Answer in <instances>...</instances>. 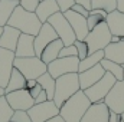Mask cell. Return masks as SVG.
Segmentation results:
<instances>
[{
	"instance_id": "obj_1",
	"label": "cell",
	"mask_w": 124,
	"mask_h": 122,
	"mask_svg": "<svg viewBox=\"0 0 124 122\" xmlns=\"http://www.w3.org/2000/svg\"><path fill=\"white\" fill-rule=\"evenodd\" d=\"M91 106V101L85 95L84 91H78L74 96H71L68 101L59 108V115L63 118L65 122H81L82 116Z\"/></svg>"
},
{
	"instance_id": "obj_38",
	"label": "cell",
	"mask_w": 124,
	"mask_h": 122,
	"mask_svg": "<svg viewBox=\"0 0 124 122\" xmlns=\"http://www.w3.org/2000/svg\"><path fill=\"white\" fill-rule=\"evenodd\" d=\"M108 122H121V115H120V114H117V112L110 111V118H108Z\"/></svg>"
},
{
	"instance_id": "obj_18",
	"label": "cell",
	"mask_w": 124,
	"mask_h": 122,
	"mask_svg": "<svg viewBox=\"0 0 124 122\" xmlns=\"http://www.w3.org/2000/svg\"><path fill=\"white\" fill-rule=\"evenodd\" d=\"M20 34H22L20 30H17V29L12 27V26H9V25L3 26V33H1V37H0V47L15 52Z\"/></svg>"
},
{
	"instance_id": "obj_9",
	"label": "cell",
	"mask_w": 124,
	"mask_h": 122,
	"mask_svg": "<svg viewBox=\"0 0 124 122\" xmlns=\"http://www.w3.org/2000/svg\"><path fill=\"white\" fill-rule=\"evenodd\" d=\"M32 122H45L56 115H59V108L54 103V101H45L42 103H35L28 111Z\"/></svg>"
},
{
	"instance_id": "obj_15",
	"label": "cell",
	"mask_w": 124,
	"mask_h": 122,
	"mask_svg": "<svg viewBox=\"0 0 124 122\" xmlns=\"http://www.w3.org/2000/svg\"><path fill=\"white\" fill-rule=\"evenodd\" d=\"M105 75V69L100 65L93 66L91 69H87L84 72H78V76H79V88L81 91H85L88 88H91L94 83H97L102 76Z\"/></svg>"
},
{
	"instance_id": "obj_16",
	"label": "cell",
	"mask_w": 124,
	"mask_h": 122,
	"mask_svg": "<svg viewBox=\"0 0 124 122\" xmlns=\"http://www.w3.org/2000/svg\"><path fill=\"white\" fill-rule=\"evenodd\" d=\"M108 118H110V109L102 101V102L91 103L81 122H108Z\"/></svg>"
},
{
	"instance_id": "obj_32",
	"label": "cell",
	"mask_w": 124,
	"mask_h": 122,
	"mask_svg": "<svg viewBox=\"0 0 124 122\" xmlns=\"http://www.w3.org/2000/svg\"><path fill=\"white\" fill-rule=\"evenodd\" d=\"M12 122H32L28 111H15Z\"/></svg>"
},
{
	"instance_id": "obj_8",
	"label": "cell",
	"mask_w": 124,
	"mask_h": 122,
	"mask_svg": "<svg viewBox=\"0 0 124 122\" xmlns=\"http://www.w3.org/2000/svg\"><path fill=\"white\" fill-rule=\"evenodd\" d=\"M79 70V58L69 56V58H58L48 65V73L52 78H59L66 73H78Z\"/></svg>"
},
{
	"instance_id": "obj_40",
	"label": "cell",
	"mask_w": 124,
	"mask_h": 122,
	"mask_svg": "<svg viewBox=\"0 0 124 122\" xmlns=\"http://www.w3.org/2000/svg\"><path fill=\"white\" fill-rule=\"evenodd\" d=\"M36 85H38V81H36V79H28V81H26V89H28V91H31L32 88L36 86Z\"/></svg>"
},
{
	"instance_id": "obj_46",
	"label": "cell",
	"mask_w": 124,
	"mask_h": 122,
	"mask_svg": "<svg viewBox=\"0 0 124 122\" xmlns=\"http://www.w3.org/2000/svg\"><path fill=\"white\" fill-rule=\"evenodd\" d=\"M121 122H124V112L121 114Z\"/></svg>"
},
{
	"instance_id": "obj_5",
	"label": "cell",
	"mask_w": 124,
	"mask_h": 122,
	"mask_svg": "<svg viewBox=\"0 0 124 122\" xmlns=\"http://www.w3.org/2000/svg\"><path fill=\"white\" fill-rule=\"evenodd\" d=\"M111 32L108 29V25L105 22L100 23L97 27H94L93 30H90L88 36L85 37V42L88 45L90 53L98 52V50H104L110 43H111Z\"/></svg>"
},
{
	"instance_id": "obj_31",
	"label": "cell",
	"mask_w": 124,
	"mask_h": 122,
	"mask_svg": "<svg viewBox=\"0 0 124 122\" xmlns=\"http://www.w3.org/2000/svg\"><path fill=\"white\" fill-rule=\"evenodd\" d=\"M74 45H75V47H77V50H78V58H79V61L85 59V58L90 55V49H88V45H87L85 40H75Z\"/></svg>"
},
{
	"instance_id": "obj_14",
	"label": "cell",
	"mask_w": 124,
	"mask_h": 122,
	"mask_svg": "<svg viewBox=\"0 0 124 122\" xmlns=\"http://www.w3.org/2000/svg\"><path fill=\"white\" fill-rule=\"evenodd\" d=\"M56 39H59V37H58V34H56L55 29H54L48 22L43 23L42 27H40V30H39V33L35 36V42H33V43H35V52H36V56L40 58L43 49H45L51 42H54V40H56Z\"/></svg>"
},
{
	"instance_id": "obj_37",
	"label": "cell",
	"mask_w": 124,
	"mask_h": 122,
	"mask_svg": "<svg viewBox=\"0 0 124 122\" xmlns=\"http://www.w3.org/2000/svg\"><path fill=\"white\" fill-rule=\"evenodd\" d=\"M42 91H43V89H42V86L38 83L36 86H33L31 91H29V93H31V96L33 98V99H36V98H38V95H39V93H40Z\"/></svg>"
},
{
	"instance_id": "obj_20",
	"label": "cell",
	"mask_w": 124,
	"mask_h": 122,
	"mask_svg": "<svg viewBox=\"0 0 124 122\" xmlns=\"http://www.w3.org/2000/svg\"><path fill=\"white\" fill-rule=\"evenodd\" d=\"M58 12H59V6H58L56 0H40L36 10H35L38 19L42 23H46L49 20V17Z\"/></svg>"
},
{
	"instance_id": "obj_41",
	"label": "cell",
	"mask_w": 124,
	"mask_h": 122,
	"mask_svg": "<svg viewBox=\"0 0 124 122\" xmlns=\"http://www.w3.org/2000/svg\"><path fill=\"white\" fill-rule=\"evenodd\" d=\"M45 122H65V121H63V118L61 115H56V116H54V118H51V119H48Z\"/></svg>"
},
{
	"instance_id": "obj_3",
	"label": "cell",
	"mask_w": 124,
	"mask_h": 122,
	"mask_svg": "<svg viewBox=\"0 0 124 122\" xmlns=\"http://www.w3.org/2000/svg\"><path fill=\"white\" fill-rule=\"evenodd\" d=\"M79 88V76L78 73H66L56 78V85H55V95H54V103L61 108L71 96H74Z\"/></svg>"
},
{
	"instance_id": "obj_19",
	"label": "cell",
	"mask_w": 124,
	"mask_h": 122,
	"mask_svg": "<svg viewBox=\"0 0 124 122\" xmlns=\"http://www.w3.org/2000/svg\"><path fill=\"white\" fill-rule=\"evenodd\" d=\"M105 23L108 25V29L113 36H118V37L124 39V13L118 12V10L108 13Z\"/></svg>"
},
{
	"instance_id": "obj_26",
	"label": "cell",
	"mask_w": 124,
	"mask_h": 122,
	"mask_svg": "<svg viewBox=\"0 0 124 122\" xmlns=\"http://www.w3.org/2000/svg\"><path fill=\"white\" fill-rule=\"evenodd\" d=\"M102 59H104V50H98V52L90 53L85 59L79 61V70H78V72H84V70H87V69H91L93 66L100 65Z\"/></svg>"
},
{
	"instance_id": "obj_2",
	"label": "cell",
	"mask_w": 124,
	"mask_h": 122,
	"mask_svg": "<svg viewBox=\"0 0 124 122\" xmlns=\"http://www.w3.org/2000/svg\"><path fill=\"white\" fill-rule=\"evenodd\" d=\"M9 26L20 30V33H26V34H32V36H36L40 27H42V22L38 19L36 13L35 12H29L26 9H23L20 4L15 9L13 14L10 16L9 22H7Z\"/></svg>"
},
{
	"instance_id": "obj_39",
	"label": "cell",
	"mask_w": 124,
	"mask_h": 122,
	"mask_svg": "<svg viewBox=\"0 0 124 122\" xmlns=\"http://www.w3.org/2000/svg\"><path fill=\"white\" fill-rule=\"evenodd\" d=\"M45 101H49V99H48V95H46V92L42 91L39 95H38V98L35 99V103H42V102H45Z\"/></svg>"
},
{
	"instance_id": "obj_47",
	"label": "cell",
	"mask_w": 124,
	"mask_h": 122,
	"mask_svg": "<svg viewBox=\"0 0 124 122\" xmlns=\"http://www.w3.org/2000/svg\"><path fill=\"white\" fill-rule=\"evenodd\" d=\"M123 68H124V65H123Z\"/></svg>"
},
{
	"instance_id": "obj_12",
	"label": "cell",
	"mask_w": 124,
	"mask_h": 122,
	"mask_svg": "<svg viewBox=\"0 0 124 122\" xmlns=\"http://www.w3.org/2000/svg\"><path fill=\"white\" fill-rule=\"evenodd\" d=\"M4 96L9 105L13 108V111H29L35 105V99L31 96L28 89H19V91L6 93Z\"/></svg>"
},
{
	"instance_id": "obj_43",
	"label": "cell",
	"mask_w": 124,
	"mask_h": 122,
	"mask_svg": "<svg viewBox=\"0 0 124 122\" xmlns=\"http://www.w3.org/2000/svg\"><path fill=\"white\" fill-rule=\"evenodd\" d=\"M121 40V37H118V36H113L111 37V43H118Z\"/></svg>"
},
{
	"instance_id": "obj_11",
	"label": "cell",
	"mask_w": 124,
	"mask_h": 122,
	"mask_svg": "<svg viewBox=\"0 0 124 122\" xmlns=\"http://www.w3.org/2000/svg\"><path fill=\"white\" fill-rule=\"evenodd\" d=\"M15 59H16L15 52L0 47V88L3 89L7 86L10 81L12 72L15 69Z\"/></svg>"
},
{
	"instance_id": "obj_10",
	"label": "cell",
	"mask_w": 124,
	"mask_h": 122,
	"mask_svg": "<svg viewBox=\"0 0 124 122\" xmlns=\"http://www.w3.org/2000/svg\"><path fill=\"white\" fill-rule=\"evenodd\" d=\"M104 103L108 106L110 111L123 114L124 112V81H117L113 89L108 92V95L104 99Z\"/></svg>"
},
{
	"instance_id": "obj_27",
	"label": "cell",
	"mask_w": 124,
	"mask_h": 122,
	"mask_svg": "<svg viewBox=\"0 0 124 122\" xmlns=\"http://www.w3.org/2000/svg\"><path fill=\"white\" fill-rule=\"evenodd\" d=\"M107 16L108 13L102 9H91L90 10V14L87 17V23H88V29L93 30L94 27H97L100 23L105 22L107 20Z\"/></svg>"
},
{
	"instance_id": "obj_42",
	"label": "cell",
	"mask_w": 124,
	"mask_h": 122,
	"mask_svg": "<svg viewBox=\"0 0 124 122\" xmlns=\"http://www.w3.org/2000/svg\"><path fill=\"white\" fill-rule=\"evenodd\" d=\"M117 10L124 13V0H117Z\"/></svg>"
},
{
	"instance_id": "obj_25",
	"label": "cell",
	"mask_w": 124,
	"mask_h": 122,
	"mask_svg": "<svg viewBox=\"0 0 124 122\" xmlns=\"http://www.w3.org/2000/svg\"><path fill=\"white\" fill-rule=\"evenodd\" d=\"M36 81H38V83L42 86V89L46 92V95H48V99H49V101H54L56 79H55V78H52V76H51V75L46 72V73H43L42 76H39Z\"/></svg>"
},
{
	"instance_id": "obj_7",
	"label": "cell",
	"mask_w": 124,
	"mask_h": 122,
	"mask_svg": "<svg viewBox=\"0 0 124 122\" xmlns=\"http://www.w3.org/2000/svg\"><path fill=\"white\" fill-rule=\"evenodd\" d=\"M48 23L55 29L56 34H58V37L63 42L65 46H71V45L75 43L77 36H75V33H74V30H72L69 22H68L66 17L63 16V13L58 12V13L52 14V16L49 17Z\"/></svg>"
},
{
	"instance_id": "obj_44",
	"label": "cell",
	"mask_w": 124,
	"mask_h": 122,
	"mask_svg": "<svg viewBox=\"0 0 124 122\" xmlns=\"http://www.w3.org/2000/svg\"><path fill=\"white\" fill-rule=\"evenodd\" d=\"M1 96H4V89H3V88H0V98H1Z\"/></svg>"
},
{
	"instance_id": "obj_21",
	"label": "cell",
	"mask_w": 124,
	"mask_h": 122,
	"mask_svg": "<svg viewBox=\"0 0 124 122\" xmlns=\"http://www.w3.org/2000/svg\"><path fill=\"white\" fill-rule=\"evenodd\" d=\"M104 59L124 65V39H121L118 43H110L104 49Z\"/></svg>"
},
{
	"instance_id": "obj_49",
	"label": "cell",
	"mask_w": 124,
	"mask_h": 122,
	"mask_svg": "<svg viewBox=\"0 0 124 122\" xmlns=\"http://www.w3.org/2000/svg\"><path fill=\"white\" fill-rule=\"evenodd\" d=\"M10 122H12V121H10Z\"/></svg>"
},
{
	"instance_id": "obj_23",
	"label": "cell",
	"mask_w": 124,
	"mask_h": 122,
	"mask_svg": "<svg viewBox=\"0 0 124 122\" xmlns=\"http://www.w3.org/2000/svg\"><path fill=\"white\" fill-rule=\"evenodd\" d=\"M20 4L19 0H0V26H6L15 9Z\"/></svg>"
},
{
	"instance_id": "obj_22",
	"label": "cell",
	"mask_w": 124,
	"mask_h": 122,
	"mask_svg": "<svg viewBox=\"0 0 124 122\" xmlns=\"http://www.w3.org/2000/svg\"><path fill=\"white\" fill-rule=\"evenodd\" d=\"M63 46H65V45H63V42H62L61 39H56V40L51 42V43L43 49V52H42V55H40L42 62H45L46 65H49L51 62H54L55 59H58V58H59V52H61V49Z\"/></svg>"
},
{
	"instance_id": "obj_13",
	"label": "cell",
	"mask_w": 124,
	"mask_h": 122,
	"mask_svg": "<svg viewBox=\"0 0 124 122\" xmlns=\"http://www.w3.org/2000/svg\"><path fill=\"white\" fill-rule=\"evenodd\" d=\"M63 16L66 17V20L69 22L72 30L77 36V40H85V37L88 36L90 29H88V23H87V17L74 12V10H68L63 13Z\"/></svg>"
},
{
	"instance_id": "obj_24",
	"label": "cell",
	"mask_w": 124,
	"mask_h": 122,
	"mask_svg": "<svg viewBox=\"0 0 124 122\" xmlns=\"http://www.w3.org/2000/svg\"><path fill=\"white\" fill-rule=\"evenodd\" d=\"M26 78L15 68L13 72H12V76H10V81L7 83V86L4 88V95L6 93H10V92L19 91V89H26Z\"/></svg>"
},
{
	"instance_id": "obj_45",
	"label": "cell",
	"mask_w": 124,
	"mask_h": 122,
	"mask_svg": "<svg viewBox=\"0 0 124 122\" xmlns=\"http://www.w3.org/2000/svg\"><path fill=\"white\" fill-rule=\"evenodd\" d=\"M1 33H3V27L0 26V37H1Z\"/></svg>"
},
{
	"instance_id": "obj_48",
	"label": "cell",
	"mask_w": 124,
	"mask_h": 122,
	"mask_svg": "<svg viewBox=\"0 0 124 122\" xmlns=\"http://www.w3.org/2000/svg\"><path fill=\"white\" fill-rule=\"evenodd\" d=\"M19 1H20V0H19Z\"/></svg>"
},
{
	"instance_id": "obj_35",
	"label": "cell",
	"mask_w": 124,
	"mask_h": 122,
	"mask_svg": "<svg viewBox=\"0 0 124 122\" xmlns=\"http://www.w3.org/2000/svg\"><path fill=\"white\" fill-rule=\"evenodd\" d=\"M40 0H20V6L29 12H35Z\"/></svg>"
},
{
	"instance_id": "obj_29",
	"label": "cell",
	"mask_w": 124,
	"mask_h": 122,
	"mask_svg": "<svg viewBox=\"0 0 124 122\" xmlns=\"http://www.w3.org/2000/svg\"><path fill=\"white\" fill-rule=\"evenodd\" d=\"M13 115H15L13 108L9 105L6 96H1L0 98V122H10Z\"/></svg>"
},
{
	"instance_id": "obj_17",
	"label": "cell",
	"mask_w": 124,
	"mask_h": 122,
	"mask_svg": "<svg viewBox=\"0 0 124 122\" xmlns=\"http://www.w3.org/2000/svg\"><path fill=\"white\" fill-rule=\"evenodd\" d=\"M33 42H35V36L22 33L20 37H19L16 50H15L16 58H32V56H36L35 43Z\"/></svg>"
},
{
	"instance_id": "obj_33",
	"label": "cell",
	"mask_w": 124,
	"mask_h": 122,
	"mask_svg": "<svg viewBox=\"0 0 124 122\" xmlns=\"http://www.w3.org/2000/svg\"><path fill=\"white\" fill-rule=\"evenodd\" d=\"M69 56H78V50H77L75 45L63 46L59 52V58H69Z\"/></svg>"
},
{
	"instance_id": "obj_28",
	"label": "cell",
	"mask_w": 124,
	"mask_h": 122,
	"mask_svg": "<svg viewBox=\"0 0 124 122\" xmlns=\"http://www.w3.org/2000/svg\"><path fill=\"white\" fill-rule=\"evenodd\" d=\"M101 66L105 69V72H110L117 81H124V68L123 65H118L113 61L108 59H102L101 61Z\"/></svg>"
},
{
	"instance_id": "obj_36",
	"label": "cell",
	"mask_w": 124,
	"mask_h": 122,
	"mask_svg": "<svg viewBox=\"0 0 124 122\" xmlns=\"http://www.w3.org/2000/svg\"><path fill=\"white\" fill-rule=\"evenodd\" d=\"M71 10H74V12H77V13H79V14L85 16V17H88V14H90V10H87L82 4H78V3H75V4L72 6V9H71Z\"/></svg>"
},
{
	"instance_id": "obj_34",
	"label": "cell",
	"mask_w": 124,
	"mask_h": 122,
	"mask_svg": "<svg viewBox=\"0 0 124 122\" xmlns=\"http://www.w3.org/2000/svg\"><path fill=\"white\" fill-rule=\"evenodd\" d=\"M56 3L59 6V12L65 13V12L72 9V6L75 4V0H56Z\"/></svg>"
},
{
	"instance_id": "obj_4",
	"label": "cell",
	"mask_w": 124,
	"mask_h": 122,
	"mask_svg": "<svg viewBox=\"0 0 124 122\" xmlns=\"http://www.w3.org/2000/svg\"><path fill=\"white\" fill-rule=\"evenodd\" d=\"M15 68L26 78V79H38L43 73L48 72V65L42 62L40 58L32 56V58H16Z\"/></svg>"
},
{
	"instance_id": "obj_30",
	"label": "cell",
	"mask_w": 124,
	"mask_h": 122,
	"mask_svg": "<svg viewBox=\"0 0 124 122\" xmlns=\"http://www.w3.org/2000/svg\"><path fill=\"white\" fill-rule=\"evenodd\" d=\"M91 9H102L111 13L117 10V0H91Z\"/></svg>"
},
{
	"instance_id": "obj_6",
	"label": "cell",
	"mask_w": 124,
	"mask_h": 122,
	"mask_svg": "<svg viewBox=\"0 0 124 122\" xmlns=\"http://www.w3.org/2000/svg\"><path fill=\"white\" fill-rule=\"evenodd\" d=\"M117 79L110 73V72H105V75L97 82L94 83L91 88L85 89V95L88 96V99L91 101V103H97V102H102L105 99V96L108 95V92L113 89V86L116 85Z\"/></svg>"
}]
</instances>
